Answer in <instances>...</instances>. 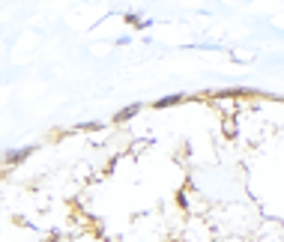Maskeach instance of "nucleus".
I'll return each instance as SVG.
<instances>
[{"mask_svg": "<svg viewBox=\"0 0 284 242\" xmlns=\"http://www.w3.org/2000/svg\"><path fill=\"white\" fill-rule=\"evenodd\" d=\"M141 111V105H129V108H123L120 114H117V123H123V120H129V117H135Z\"/></svg>", "mask_w": 284, "mask_h": 242, "instance_id": "1", "label": "nucleus"}, {"mask_svg": "<svg viewBox=\"0 0 284 242\" xmlns=\"http://www.w3.org/2000/svg\"><path fill=\"white\" fill-rule=\"evenodd\" d=\"M174 102H179V96H165V99H159L156 105H159V108H168V105H174Z\"/></svg>", "mask_w": 284, "mask_h": 242, "instance_id": "3", "label": "nucleus"}, {"mask_svg": "<svg viewBox=\"0 0 284 242\" xmlns=\"http://www.w3.org/2000/svg\"><path fill=\"white\" fill-rule=\"evenodd\" d=\"M30 155V150H21V153H6V162L12 165V162H21V158H27Z\"/></svg>", "mask_w": 284, "mask_h": 242, "instance_id": "2", "label": "nucleus"}]
</instances>
